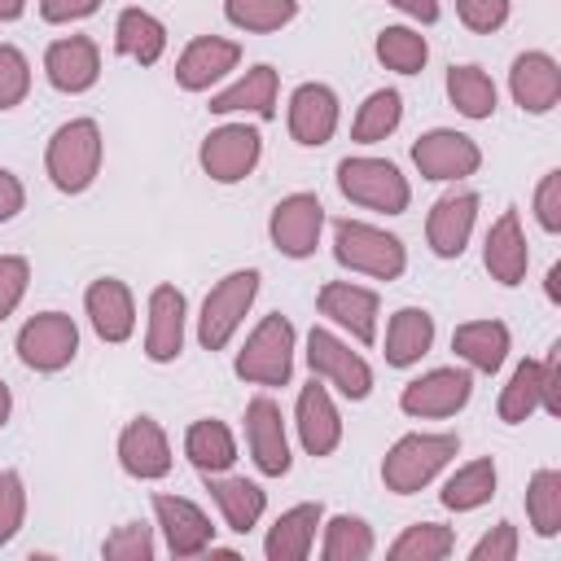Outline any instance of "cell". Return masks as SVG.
Instances as JSON below:
<instances>
[{
	"mask_svg": "<svg viewBox=\"0 0 561 561\" xmlns=\"http://www.w3.org/2000/svg\"><path fill=\"white\" fill-rule=\"evenodd\" d=\"M101 158H105V140L96 118H70L48 136L44 149V171L53 180V188L61 193H83L92 188V180L101 175Z\"/></svg>",
	"mask_w": 561,
	"mask_h": 561,
	"instance_id": "6da1fadb",
	"label": "cell"
},
{
	"mask_svg": "<svg viewBox=\"0 0 561 561\" xmlns=\"http://www.w3.org/2000/svg\"><path fill=\"white\" fill-rule=\"evenodd\" d=\"M333 259L346 272H359L373 280H394L408 267L403 241L377 224H364V219H337L333 224Z\"/></svg>",
	"mask_w": 561,
	"mask_h": 561,
	"instance_id": "7a4b0ae2",
	"label": "cell"
},
{
	"mask_svg": "<svg viewBox=\"0 0 561 561\" xmlns=\"http://www.w3.org/2000/svg\"><path fill=\"white\" fill-rule=\"evenodd\" d=\"M456 451H460L456 434H403L381 460V482L394 495H416L456 460Z\"/></svg>",
	"mask_w": 561,
	"mask_h": 561,
	"instance_id": "3957f363",
	"label": "cell"
},
{
	"mask_svg": "<svg viewBox=\"0 0 561 561\" xmlns=\"http://www.w3.org/2000/svg\"><path fill=\"white\" fill-rule=\"evenodd\" d=\"M337 188H342L346 202H355L364 210H377V215H403L408 202H412L408 175L390 158H368V153H355V158L337 162Z\"/></svg>",
	"mask_w": 561,
	"mask_h": 561,
	"instance_id": "277c9868",
	"label": "cell"
},
{
	"mask_svg": "<svg viewBox=\"0 0 561 561\" xmlns=\"http://www.w3.org/2000/svg\"><path fill=\"white\" fill-rule=\"evenodd\" d=\"M294 337L298 333H294L289 316H280V311L263 316L250 329L245 346L237 351L232 373L241 381H250V386H289V373H294Z\"/></svg>",
	"mask_w": 561,
	"mask_h": 561,
	"instance_id": "5b68a950",
	"label": "cell"
},
{
	"mask_svg": "<svg viewBox=\"0 0 561 561\" xmlns=\"http://www.w3.org/2000/svg\"><path fill=\"white\" fill-rule=\"evenodd\" d=\"M259 267H241L228 272L219 285H210V294L202 298V316H197V342L206 351H224L232 342V333L241 329L254 294H259Z\"/></svg>",
	"mask_w": 561,
	"mask_h": 561,
	"instance_id": "8992f818",
	"label": "cell"
},
{
	"mask_svg": "<svg viewBox=\"0 0 561 561\" xmlns=\"http://www.w3.org/2000/svg\"><path fill=\"white\" fill-rule=\"evenodd\" d=\"M307 368H311V377L329 381L342 399H368L373 394V368L333 329H320L316 324L307 333Z\"/></svg>",
	"mask_w": 561,
	"mask_h": 561,
	"instance_id": "52a82bcc",
	"label": "cell"
},
{
	"mask_svg": "<svg viewBox=\"0 0 561 561\" xmlns=\"http://www.w3.org/2000/svg\"><path fill=\"white\" fill-rule=\"evenodd\" d=\"M79 355V324L66 311H39L18 329V359L31 373H61Z\"/></svg>",
	"mask_w": 561,
	"mask_h": 561,
	"instance_id": "ba28073f",
	"label": "cell"
},
{
	"mask_svg": "<svg viewBox=\"0 0 561 561\" xmlns=\"http://www.w3.org/2000/svg\"><path fill=\"white\" fill-rule=\"evenodd\" d=\"M412 162L421 171V180H438V184H456L469 180L482 167V149L473 136L456 131V127H430L416 136L412 145Z\"/></svg>",
	"mask_w": 561,
	"mask_h": 561,
	"instance_id": "9c48e42d",
	"label": "cell"
},
{
	"mask_svg": "<svg viewBox=\"0 0 561 561\" xmlns=\"http://www.w3.org/2000/svg\"><path fill=\"white\" fill-rule=\"evenodd\" d=\"M259 158H263V136L250 123H224L197 149V162L215 184H241L259 167Z\"/></svg>",
	"mask_w": 561,
	"mask_h": 561,
	"instance_id": "30bf717a",
	"label": "cell"
},
{
	"mask_svg": "<svg viewBox=\"0 0 561 561\" xmlns=\"http://www.w3.org/2000/svg\"><path fill=\"white\" fill-rule=\"evenodd\" d=\"M469 394H473L469 368H430L399 390V408L416 421H443V416H456L469 403Z\"/></svg>",
	"mask_w": 561,
	"mask_h": 561,
	"instance_id": "8fae6325",
	"label": "cell"
},
{
	"mask_svg": "<svg viewBox=\"0 0 561 561\" xmlns=\"http://www.w3.org/2000/svg\"><path fill=\"white\" fill-rule=\"evenodd\" d=\"M324 232V206L316 193H289L272 206L267 237L285 259H311Z\"/></svg>",
	"mask_w": 561,
	"mask_h": 561,
	"instance_id": "7c38bea8",
	"label": "cell"
},
{
	"mask_svg": "<svg viewBox=\"0 0 561 561\" xmlns=\"http://www.w3.org/2000/svg\"><path fill=\"white\" fill-rule=\"evenodd\" d=\"M316 307L320 316H329L337 329H346L359 346H373L377 342V311H381V298L355 280H324L320 294H316Z\"/></svg>",
	"mask_w": 561,
	"mask_h": 561,
	"instance_id": "4fadbf2b",
	"label": "cell"
},
{
	"mask_svg": "<svg viewBox=\"0 0 561 561\" xmlns=\"http://www.w3.org/2000/svg\"><path fill=\"white\" fill-rule=\"evenodd\" d=\"M245 443H250V460L263 478H285L289 473V438H285V416L280 408L259 394L245 403Z\"/></svg>",
	"mask_w": 561,
	"mask_h": 561,
	"instance_id": "5bb4252c",
	"label": "cell"
},
{
	"mask_svg": "<svg viewBox=\"0 0 561 561\" xmlns=\"http://www.w3.org/2000/svg\"><path fill=\"white\" fill-rule=\"evenodd\" d=\"M153 517H158V530H162L171 557H202V552H210L215 526H210V517L193 500L158 491L153 495Z\"/></svg>",
	"mask_w": 561,
	"mask_h": 561,
	"instance_id": "9a60e30c",
	"label": "cell"
},
{
	"mask_svg": "<svg viewBox=\"0 0 561 561\" xmlns=\"http://www.w3.org/2000/svg\"><path fill=\"white\" fill-rule=\"evenodd\" d=\"M473 219H478V193L473 188H451L443 193L430 215H425V241L438 259H460L469 237H473Z\"/></svg>",
	"mask_w": 561,
	"mask_h": 561,
	"instance_id": "2e32d148",
	"label": "cell"
},
{
	"mask_svg": "<svg viewBox=\"0 0 561 561\" xmlns=\"http://www.w3.org/2000/svg\"><path fill=\"white\" fill-rule=\"evenodd\" d=\"M294 425H298V443L307 456H333L337 443H342V416H337V403L329 394V386L320 377H311L302 390H298V408H294Z\"/></svg>",
	"mask_w": 561,
	"mask_h": 561,
	"instance_id": "e0dca14e",
	"label": "cell"
},
{
	"mask_svg": "<svg viewBox=\"0 0 561 561\" xmlns=\"http://www.w3.org/2000/svg\"><path fill=\"white\" fill-rule=\"evenodd\" d=\"M337 92L329 83H298L289 92V110H285V123H289V136L307 149H320L333 140L337 131Z\"/></svg>",
	"mask_w": 561,
	"mask_h": 561,
	"instance_id": "ac0fdd59",
	"label": "cell"
},
{
	"mask_svg": "<svg viewBox=\"0 0 561 561\" xmlns=\"http://www.w3.org/2000/svg\"><path fill=\"white\" fill-rule=\"evenodd\" d=\"M44 79L66 92V96H79L88 88H96L101 79V53L88 35H61L44 48Z\"/></svg>",
	"mask_w": 561,
	"mask_h": 561,
	"instance_id": "d6986e66",
	"label": "cell"
},
{
	"mask_svg": "<svg viewBox=\"0 0 561 561\" xmlns=\"http://www.w3.org/2000/svg\"><path fill=\"white\" fill-rule=\"evenodd\" d=\"M118 465L123 473L140 478V482H158L171 473V443L167 430L153 416H131L118 434Z\"/></svg>",
	"mask_w": 561,
	"mask_h": 561,
	"instance_id": "ffe728a7",
	"label": "cell"
},
{
	"mask_svg": "<svg viewBox=\"0 0 561 561\" xmlns=\"http://www.w3.org/2000/svg\"><path fill=\"white\" fill-rule=\"evenodd\" d=\"M241 61V44L224 39V35H197L184 44L180 61H175V83L184 92H206L210 83H219L228 70H237Z\"/></svg>",
	"mask_w": 561,
	"mask_h": 561,
	"instance_id": "44dd1931",
	"label": "cell"
},
{
	"mask_svg": "<svg viewBox=\"0 0 561 561\" xmlns=\"http://www.w3.org/2000/svg\"><path fill=\"white\" fill-rule=\"evenodd\" d=\"M508 92L526 114H548L561 101V66H557V57L543 53V48H530V53L513 57Z\"/></svg>",
	"mask_w": 561,
	"mask_h": 561,
	"instance_id": "7402d4cb",
	"label": "cell"
},
{
	"mask_svg": "<svg viewBox=\"0 0 561 561\" xmlns=\"http://www.w3.org/2000/svg\"><path fill=\"white\" fill-rule=\"evenodd\" d=\"M184 320L188 302L175 285H153L149 289V329H145V355L153 364H171L184 351Z\"/></svg>",
	"mask_w": 561,
	"mask_h": 561,
	"instance_id": "603a6c76",
	"label": "cell"
},
{
	"mask_svg": "<svg viewBox=\"0 0 561 561\" xmlns=\"http://www.w3.org/2000/svg\"><path fill=\"white\" fill-rule=\"evenodd\" d=\"M482 263H486L491 280H500L504 289H513V285H522V280H526L530 245H526V232H522V219H517V210H513V206H508V210L486 228Z\"/></svg>",
	"mask_w": 561,
	"mask_h": 561,
	"instance_id": "cb8c5ba5",
	"label": "cell"
},
{
	"mask_svg": "<svg viewBox=\"0 0 561 561\" xmlns=\"http://www.w3.org/2000/svg\"><path fill=\"white\" fill-rule=\"evenodd\" d=\"M83 311H88V320H92V329H96L101 342H114L118 346L136 329V298H131V289L118 276L92 280L88 294H83Z\"/></svg>",
	"mask_w": 561,
	"mask_h": 561,
	"instance_id": "d4e9b609",
	"label": "cell"
},
{
	"mask_svg": "<svg viewBox=\"0 0 561 561\" xmlns=\"http://www.w3.org/2000/svg\"><path fill=\"white\" fill-rule=\"evenodd\" d=\"M320 522H324V504H320V500H307V504L285 508V513L267 526V539H263L267 561H307L311 548H316Z\"/></svg>",
	"mask_w": 561,
	"mask_h": 561,
	"instance_id": "484cf974",
	"label": "cell"
},
{
	"mask_svg": "<svg viewBox=\"0 0 561 561\" xmlns=\"http://www.w3.org/2000/svg\"><path fill=\"white\" fill-rule=\"evenodd\" d=\"M210 114H254V118H276V70L267 61L250 66L237 83L210 96Z\"/></svg>",
	"mask_w": 561,
	"mask_h": 561,
	"instance_id": "4316f807",
	"label": "cell"
},
{
	"mask_svg": "<svg viewBox=\"0 0 561 561\" xmlns=\"http://www.w3.org/2000/svg\"><path fill=\"white\" fill-rule=\"evenodd\" d=\"M202 478H206V491L219 504L228 530L250 535L259 526L263 508H267V491L259 482H250V478H224V473H202Z\"/></svg>",
	"mask_w": 561,
	"mask_h": 561,
	"instance_id": "83f0119b",
	"label": "cell"
},
{
	"mask_svg": "<svg viewBox=\"0 0 561 561\" xmlns=\"http://www.w3.org/2000/svg\"><path fill=\"white\" fill-rule=\"evenodd\" d=\"M434 346V316L425 307H399L386 324V364L412 368Z\"/></svg>",
	"mask_w": 561,
	"mask_h": 561,
	"instance_id": "f1b7e54d",
	"label": "cell"
},
{
	"mask_svg": "<svg viewBox=\"0 0 561 561\" xmlns=\"http://www.w3.org/2000/svg\"><path fill=\"white\" fill-rule=\"evenodd\" d=\"M451 351L473 373H495L508 359V324L504 320H465L451 333Z\"/></svg>",
	"mask_w": 561,
	"mask_h": 561,
	"instance_id": "f546056e",
	"label": "cell"
},
{
	"mask_svg": "<svg viewBox=\"0 0 561 561\" xmlns=\"http://www.w3.org/2000/svg\"><path fill=\"white\" fill-rule=\"evenodd\" d=\"M184 456L197 473H228L232 460H237V443H232V430L215 416H202L184 430Z\"/></svg>",
	"mask_w": 561,
	"mask_h": 561,
	"instance_id": "4dcf8cb0",
	"label": "cell"
},
{
	"mask_svg": "<svg viewBox=\"0 0 561 561\" xmlns=\"http://www.w3.org/2000/svg\"><path fill=\"white\" fill-rule=\"evenodd\" d=\"M114 48L140 66H153L167 53V26L149 9H123L114 22Z\"/></svg>",
	"mask_w": 561,
	"mask_h": 561,
	"instance_id": "1f68e13d",
	"label": "cell"
},
{
	"mask_svg": "<svg viewBox=\"0 0 561 561\" xmlns=\"http://www.w3.org/2000/svg\"><path fill=\"white\" fill-rule=\"evenodd\" d=\"M495 460L491 456H482V460H469V465H460L447 482H443V491H438V500H443V508H451V513H473V508H482L491 495H495Z\"/></svg>",
	"mask_w": 561,
	"mask_h": 561,
	"instance_id": "d6a6232c",
	"label": "cell"
},
{
	"mask_svg": "<svg viewBox=\"0 0 561 561\" xmlns=\"http://www.w3.org/2000/svg\"><path fill=\"white\" fill-rule=\"evenodd\" d=\"M447 101L465 118H491L495 105H500V92H495V83L482 66H451L447 70Z\"/></svg>",
	"mask_w": 561,
	"mask_h": 561,
	"instance_id": "836d02e7",
	"label": "cell"
},
{
	"mask_svg": "<svg viewBox=\"0 0 561 561\" xmlns=\"http://www.w3.org/2000/svg\"><path fill=\"white\" fill-rule=\"evenodd\" d=\"M399 123H403V96H399L394 88H377V92H368L364 105L355 110L351 140H355V145H377V140H386Z\"/></svg>",
	"mask_w": 561,
	"mask_h": 561,
	"instance_id": "e575fe53",
	"label": "cell"
},
{
	"mask_svg": "<svg viewBox=\"0 0 561 561\" xmlns=\"http://www.w3.org/2000/svg\"><path fill=\"white\" fill-rule=\"evenodd\" d=\"M324 539H320V557L324 561H368L373 557V526L364 517H351V513H337L329 522H320Z\"/></svg>",
	"mask_w": 561,
	"mask_h": 561,
	"instance_id": "d590c367",
	"label": "cell"
},
{
	"mask_svg": "<svg viewBox=\"0 0 561 561\" xmlns=\"http://www.w3.org/2000/svg\"><path fill=\"white\" fill-rule=\"evenodd\" d=\"M373 53H377V61H381L386 70H394V75H421L425 61H430V44H425V35L412 31V26H381Z\"/></svg>",
	"mask_w": 561,
	"mask_h": 561,
	"instance_id": "8d00e7d4",
	"label": "cell"
},
{
	"mask_svg": "<svg viewBox=\"0 0 561 561\" xmlns=\"http://www.w3.org/2000/svg\"><path fill=\"white\" fill-rule=\"evenodd\" d=\"M526 517L539 539L561 535V469H535L526 482Z\"/></svg>",
	"mask_w": 561,
	"mask_h": 561,
	"instance_id": "74e56055",
	"label": "cell"
},
{
	"mask_svg": "<svg viewBox=\"0 0 561 561\" xmlns=\"http://www.w3.org/2000/svg\"><path fill=\"white\" fill-rule=\"evenodd\" d=\"M539 386H543V359H522L508 377V386L500 390V421L504 425H522L530 412H539Z\"/></svg>",
	"mask_w": 561,
	"mask_h": 561,
	"instance_id": "f35d334b",
	"label": "cell"
},
{
	"mask_svg": "<svg viewBox=\"0 0 561 561\" xmlns=\"http://www.w3.org/2000/svg\"><path fill=\"white\" fill-rule=\"evenodd\" d=\"M456 552V535H451V526H443V522H412L390 548H386V557H394V561H443V557H451Z\"/></svg>",
	"mask_w": 561,
	"mask_h": 561,
	"instance_id": "ab89813d",
	"label": "cell"
},
{
	"mask_svg": "<svg viewBox=\"0 0 561 561\" xmlns=\"http://www.w3.org/2000/svg\"><path fill=\"white\" fill-rule=\"evenodd\" d=\"M224 18H228L237 31L272 35V31H280L285 22L298 18V0H224Z\"/></svg>",
	"mask_w": 561,
	"mask_h": 561,
	"instance_id": "60d3db41",
	"label": "cell"
},
{
	"mask_svg": "<svg viewBox=\"0 0 561 561\" xmlns=\"http://www.w3.org/2000/svg\"><path fill=\"white\" fill-rule=\"evenodd\" d=\"M101 557H110V561H149L153 557V526L123 522L114 535H105Z\"/></svg>",
	"mask_w": 561,
	"mask_h": 561,
	"instance_id": "b9f144b4",
	"label": "cell"
},
{
	"mask_svg": "<svg viewBox=\"0 0 561 561\" xmlns=\"http://www.w3.org/2000/svg\"><path fill=\"white\" fill-rule=\"evenodd\" d=\"M31 92V61L22 48L13 44H0V110H13L22 105Z\"/></svg>",
	"mask_w": 561,
	"mask_h": 561,
	"instance_id": "7bdbcfd3",
	"label": "cell"
},
{
	"mask_svg": "<svg viewBox=\"0 0 561 561\" xmlns=\"http://www.w3.org/2000/svg\"><path fill=\"white\" fill-rule=\"evenodd\" d=\"M26 522V486L18 469H0V543H9Z\"/></svg>",
	"mask_w": 561,
	"mask_h": 561,
	"instance_id": "ee69618b",
	"label": "cell"
},
{
	"mask_svg": "<svg viewBox=\"0 0 561 561\" xmlns=\"http://www.w3.org/2000/svg\"><path fill=\"white\" fill-rule=\"evenodd\" d=\"M31 285V263L22 254H0V324L18 311V302L26 298Z\"/></svg>",
	"mask_w": 561,
	"mask_h": 561,
	"instance_id": "f6af8a7d",
	"label": "cell"
},
{
	"mask_svg": "<svg viewBox=\"0 0 561 561\" xmlns=\"http://www.w3.org/2000/svg\"><path fill=\"white\" fill-rule=\"evenodd\" d=\"M513 0H456V18L473 31V35H491L508 22Z\"/></svg>",
	"mask_w": 561,
	"mask_h": 561,
	"instance_id": "bcb514c9",
	"label": "cell"
},
{
	"mask_svg": "<svg viewBox=\"0 0 561 561\" xmlns=\"http://www.w3.org/2000/svg\"><path fill=\"white\" fill-rule=\"evenodd\" d=\"M517 557V526L513 522H495L473 548L469 561H513Z\"/></svg>",
	"mask_w": 561,
	"mask_h": 561,
	"instance_id": "7dc6e473",
	"label": "cell"
},
{
	"mask_svg": "<svg viewBox=\"0 0 561 561\" xmlns=\"http://www.w3.org/2000/svg\"><path fill=\"white\" fill-rule=\"evenodd\" d=\"M535 219L543 232H561V171H543L539 188H535Z\"/></svg>",
	"mask_w": 561,
	"mask_h": 561,
	"instance_id": "c3c4849f",
	"label": "cell"
},
{
	"mask_svg": "<svg viewBox=\"0 0 561 561\" xmlns=\"http://www.w3.org/2000/svg\"><path fill=\"white\" fill-rule=\"evenodd\" d=\"M539 408L548 416H561V342H552L543 359V386H539Z\"/></svg>",
	"mask_w": 561,
	"mask_h": 561,
	"instance_id": "681fc988",
	"label": "cell"
},
{
	"mask_svg": "<svg viewBox=\"0 0 561 561\" xmlns=\"http://www.w3.org/2000/svg\"><path fill=\"white\" fill-rule=\"evenodd\" d=\"M101 9V0H39V18L61 26V22H79V18H92Z\"/></svg>",
	"mask_w": 561,
	"mask_h": 561,
	"instance_id": "f907efd6",
	"label": "cell"
},
{
	"mask_svg": "<svg viewBox=\"0 0 561 561\" xmlns=\"http://www.w3.org/2000/svg\"><path fill=\"white\" fill-rule=\"evenodd\" d=\"M22 206H26V188H22V180H18L9 167H0V224H9Z\"/></svg>",
	"mask_w": 561,
	"mask_h": 561,
	"instance_id": "816d5d0a",
	"label": "cell"
},
{
	"mask_svg": "<svg viewBox=\"0 0 561 561\" xmlns=\"http://www.w3.org/2000/svg\"><path fill=\"white\" fill-rule=\"evenodd\" d=\"M386 4H394L399 13H408V18H416V22H438V0H386Z\"/></svg>",
	"mask_w": 561,
	"mask_h": 561,
	"instance_id": "f5cc1de1",
	"label": "cell"
},
{
	"mask_svg": "<svg viewBox=\"0 0 561 561\" xmlns=\"http://www.w3.org/2000/svg\"><path fill=\"white\" fill-rule=\"evenodd\" d=\"M543 294H548V302H561V263H552V267H548V280H543Z\"/></svg>",
	"mask_w": 561,
	"mask_h": 561,
	"instance_id": "db71d44e",
	"label": "cell"
},
{
	"mask_svg": "<svg viewBox=\"0 0 561 561\" xmlns=\"http://www.w3.org/2000/svg\"><path fill=\"white\" fill-rule=\"evenodd\" d=\"M26 13V0H0V22H18Z\"/></svg>",
	"mask_w": 561,
	"mask_h": 561,
	"instance_id": "11a10c76",
	"label": "cell"
},
{
	"mask_svg": "<svg viewBox=\"0 0 561 561\" xmlns=\"http://www.w3.org/2000/svg\"><path fill=\"white\" fill-rule=\"evenodd\" d=\"M9 412H13V394H9V386L0 381V430L9 425Z\"/></svg>",
	"mask_w": 561,
	"mask_h": 561,
	"instance_id": "9f6ffc18",
	"label": "cell"
}]
</instances>
